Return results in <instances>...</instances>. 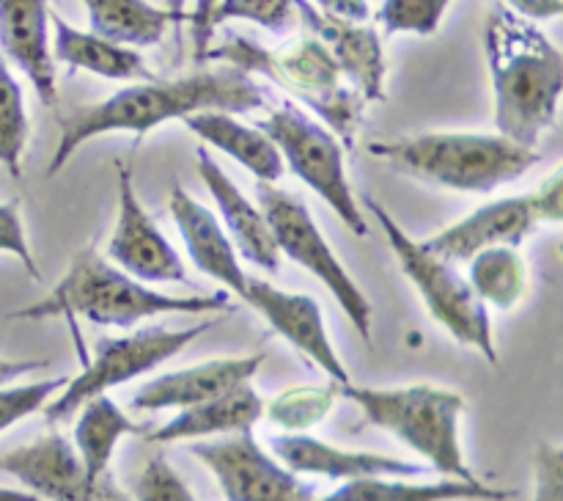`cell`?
Masks as SVG:
<instances>
[{"instance_id":"cell-14","label":"cell","mask_w":563,"mask_h":501,"mask_svg":"<svg viewBox=\"0 0 563 501\" xmlns=\"http://www.w3.org/2000/svg\"><path fill=\"white\" fill-rule=\"evenodd\" d=\"M119 218L108 240V259L143 284H190L179 251L170 246L146 207L132 179V163L119 160Z\"/></svg>"},{"instance_id":"cell-28","label":"cell","mask_w":563,"mask_h":501,"mask_svg":"<svg viewBox=\"0 0 563 501\" xmlns=\"http://www.w3.org/2000/svg\"><path fill=\"white\" fill-rule=\"evenodd\" d=\"M467 284L487 308L511 312L531 292V268L517 246H493L467 259Z\"/></svg>"},{"instance_id":"cell-22","label":"cell","mask_w":563,"mask_h":501,"mask_svg":"<svg viewBox=\"0 0 563 501\" xmlns=\"http://www.w3.org/2000/svg\"><path fill=\"white\" fill-rule=\"evenodd\" d=\"M258 418H264V396L251 383H242L212 400L179 407L174 418L143 435L148 444H181V440L190 444V440L247 433L256 427Z\"/></svg>"},{"instance_id":"cell-20","label":"cell","mask_w":563,"mask_h":501,"mask_svg":"<svg viewBox=\"0 0 563 501\" xmlns=\"http://www.w3.org/2000/svg\"><path fill=\"white\" fill-rule=\"evenodd\" d=\"M168 209L176 229H179L181 242H185L187 253H190L192 264L203 275L223 284V290L229 295L240 297L245 292L247 273L242 270L240 253H236L234 242H231L229 231L223 229L218 215L207 204L192 198L179 182H174V187H170Z\"/></svg>"},{"instance_id":"cell-3","label":"cell","mask_w":563,"mask_h":501,"mask_svg":"<svg viewBox=\"0 0 563 501\" xmlns=\"http://www.w3.org/2000/svg\"><path fill=\"white\" fill-rule=\"evenodd\" d=\"M229 303V292H214V295L157 292L99 257L93 246H86L71 257L69 270L49 290L47 297L16 308L11 319H49L66 314V317H86L88 323L104 325V328H132L159 314L225 312Z\"/></svg>"},{"instance_id":"cell-30","label":"cell","mask_w":563,"mask_h":501,"mask_svg":"<svg viewBox=\"0 0 563 501\" xmlns=\"http://www.w3.org/2000/svg\"><path fill=\"white\" fill-rule=\"evenodd\" d=\"M27 138H31V119H27L25 94L11 72V64H5L0 55V165L14 179L22 176Z\"/></svg>"},{"instance_id":"cell-19","label":"cell","mask_w":563,"mask_h":501,"mask_svg":"<svg viewBox=\"0 0 563 501\" xmlns=\"http://www.w3.org/2000/svg\"><path fill=\"white\" fill-rule=\"evenodd\" d=\"M47 0H0V50L5 64H14L36 88L38 102H58V77L49 47Z\"/></svg>"},{"instance_id":"cell-10","label":"cell","mask_w":563,"mask_h":501,"mask_svg":"<svg viewBox=\"0 0 563 501\" xmlns=\"http://www.w3.org/2000/svg\"><path fill=\"white\" fill-rule=\"evenodd\" d=\"M214 328L212 323H196L190 328H146L135 330L130 336H102L93 345L91 358L86 361L77 378L66 380L64 389L44 405V418L49 424L69 422L82 402L91 396L108 394L115 385H124L130 380L143 378L154 372L159 363L174 358L176 352L185 350L190 341Z\"/></svg>"},{"instance_id":"cell-7","label":"cell","mask_w":563,"mask_h":501,"mask_svg":"<svg viewBox=\"0 0 563 501\" xmlns=\"http://www.w3.org/2000/svg\"><path fill=\"white\" fill-rule=\"evenodd\" d=\"M361 207H366L368 213H372V218L383 226L385 240H388L401 273H405L407 279H410V284L418 290L427 312L432 314L460 345L473 347L476 352H482L489 363H498L489 308L478 301L465 275L456 270V264L445 262L443 257L429 251L421 240H412V237L401 229L399 220H396L372 193H366V196L361 198Z\"/></svg>"},{"instance_id":"cell-6","label":"cell","mask_w":563,"mask_h":501,"mask_svg":"<svg viewBox=\"0 0 563 501\" xmlns=\"http://www.w3.org/2000/svg\"><path fill=\"white\" fill-rule=\"evenodd\" d=\"M341 396L355 402L372 427L385 429L407 449L421 455L432 471L465 482L478 479L467 466L460 440V422L465 413L462 394L429 383L394 385V389L344 383Z\"/></svg>"},{"instance_id":"cell-35","label":"cell","mask_w":563,"mask_h":501,"mask_svg":"<svg viewBox=\"0 0 563 501\" xmlns=\"http://www.w3.org/2000/svg\"><path fill=\"white\" fill-rule=\"evenodd\" d=\"M531 501H563V449L559 444H548V440L537 444Z\"/></svg>"},{"instance_id":"cell-16","label":"cell","mask_w":563,"mask_h":501,"mask_svg":"<svg viewBox=\"0 0 563 501\" xmlns=\"http://www.w3.org/2000/svg\"><path fill=\"white\" fill-rule=\"evenodd\" d=\"M295 11L302 25L308 28V33L333 55L341 75L361 94L363 102H383L388 61H385L383 39H379L377 28H372L368 22H352L324 14L308 0H295Z\"/></svg>"},{"instance_id":"cell-29","label":"cell","mask_w":563,"mask_h":501,"mask_svg":"<svg viewBox=\"0 0 563 501\" xmlns=\"http://www.w3.org/2000/svg\"><path fill=\"white\" fill-rule=\"evenodd\" d=\"M341 396V385H295L280 391L273 400H264V416L284 433H308L313 424L324 422Z\"/></svg>"},{"instance_id":"cell-8","label":"cell","mask_w":563,"mask_h":501,"mask_svg":"<svg viewBox=\"0 0 563 501\" xmlns=\"http://www.w3.org/2000/svg\"><path fill=\"white\" fill-rule=\"evenodd\" d=\"M258 130L267 132L269 141L278 146L286 168L306 182L357 237L368 235L366 215L361 202L350 187L344 165V146L339 138L319 119L295 102H280L269 110L267 119L258 121Z\"/></svg>"},{"instance_id":"cell-11","label":"cell","mask_w":563,"mask_h":501,"mask_svg":"<svg viewBox=\"0 0 563 501\" xmlns=\"http://www.w3.org/2000/svg\"><path fill=\"white\" fill-rule=\"evenodd\" d=\"M563 220V171L555 168L537 190L522 196H506L473 209L456 224L421 240L445 262H467L473 253L493 246L520 248L542 224L559 226Z\"/></svg>"},{"instance_id":"cell-25","label":"cell","mask_w":563,"mask_h":501,"mask_svg":"<svg viewBox=\"0 0 563 501\" xmlns=\"http://www.w3.org/2000/svg\"><path fill=\"white\" fill-rule=\"evenodd\" d=\"M49 28H53V58L71 69H86L91 75L108 77V80L132 83L157 77L137 50L108 42L91 31H80L58 14L49 17Z\"/></svg>"},{"instance_id":"cell-36","label":"cell","mask_w":563,"mask_h":501,"mask_svg":"<svg viewBox=\"0 0 563 501\" xmlns=\"http://www.w3.org/2000/svg\"><path fill=\"white\" fill-rule=\"evenodd\" d=\"M0 251L11 253V257L20 259V262L25 264L27 275L36 281H42V273H38V268H36V259H33L31 246H27V235H25V226H22L20 204L16 202L0 204Z\"/></svg>"},{"instance_id":"cell-4","label":"cell","mask_w":563,"mask_h":501,"mask_svg":"<svg viewBox=\"0 0 563 501\" xmlns=\"http://www.w3.org/2000/svg\"><path fill=\"white\" fill-rule=\"evenodd\" d=\"M203 61H220L247 75L267 77L289 97L300 99L339 138L341 146L355 149L363 121V97L346 86L333 55L313 36L291 39L273 50L242 33H231L220 44L209 47Z\"/></svg>"},{"instance_id":"cell-33","label":"cell","mask_w":563,"mask_h":501,"mask_svg":"<svg viewBox=\"0 0 563 501\" xmlns=\"http://www.w3.org/2000/svg\"><path fill=\"white\" fill-rule=\"evenodd\" d=\"M69 378L31 380V383H5L0 385V433L14 427L22 418L44 411L49 400L58 394Z\"/></svg>"},{"instance_id":"cell-39","label":"cell","mask_w":563,"mask_h":501,"mask_svg":"<svg viewBox=\"0 0 563 501\" xmlns=\"http://www.w3.org/2000/svg\"><path fill=\"white\" fill-rule=\"evenodd\" d=\"M506 9H511L515 14L526 17V20H555L563 11V0H506Z\"/></svg>"},{"instance_id":"cell-26","label":"cell","mask_w":563,"mask_h":501,"mask_svg":"<svg viewBox=\"0 0 563 501\" xmlns=\"http://www.w3.org/2000/svg\"><path fill=\"white\" fill-rule=\"evenodd\" d=\"M75 451L82 462V471H86L88 482L102 484L108 482L113 473H110V460L115 455V446L121 444V438L135 433H146L141 424L132 422L124 411L119 407V402L110 400L108 394L91 396L88 402H82L80 411L75 413Z\"/></svg>"},{"instance_id":"cell-37","label":"cell","mask_w":563,"mask_h":501,"mask_svg":"<svg viewBox=\"0 0 563 501\" xmlns=\"http://www.w3.org/2000/svg\"><path fill=\"white\" fill-rule=\"evenodd\" d=\"M218 0H196L192 6V14H187L190 22V36H192V55H196L198 64H203L207 58V50L212 47V25H209V17H212Z\"/></svg>"},{"instance_id":"cell-24","label":"cell","mask_w":563,"mask_h":501,"mask_svg":"<svg viewBox=\"0 0 563 501\" xmlns=\"http://www.w3.org/2000/svg\"><path fill=\"white\" fill-rule=\"evenodd\" d=\"M511 490L493 488L482 479L443 477L434 482H416V477H363L350 479L319 501H509Z\"/></svg>"},{"instance_id":"cell-9","label":"cell","mask_w":563,"mask_h":501,"mask_svg":"<svg viewBox=\"0 0 563 501\" xmlns=\"http://www.w3.org/2000/svg\"><path fill=\"white\" fill-rule=\"evenodd\" d=\"M256 202L262 207L264 218H267V226L273 231V240L278 246L280 257H289L291 262L306 268L313 279L322 281L341 306V312L346 314L352 328L363 339L372 341V301L361 290V284L352 279L344 262L335 257L328 237L322 235L306 202L291 196L289 190H280L278 185H264V182H258L256 187Z\"/></svg>"},{"instance_id":"cell-32","label":"cell","mask_w":563,"mask_h":501,"mask_svg":"<svg viewBox=\"0 0 563 501\" xmlns=\"http://www.w3.org/2000/svg\"><path fill=\"white\" fill-rule=\"evenodd\" d=\"M295 17V0H218L212 17H209V25H212V31H218L223 22L247 20L267 28V31L280 33L291 28Z\"/></svg>"},{"instance_id":"cell-23","label":"cell","mask_w":563,"mask_h":501,"mask_svg":"<svg viewBox=\"0 0 563 501\" xmlns=\"http://www.w3.org/2000/svg\"><path fill=\"white\" fill-rule=\"evenodd\" d=\"M185 127L203 143L236 160L245 171H251L264 185H275L284 176L286 165L280 160L278 146L269 141L267 132L253 124H242L234 113L225 110H201L185 119Z\"/></svg>"},{"instance_id":"cell-27","label":"cell","mask_w":563,"mask_h":501,"mask_svg":"<svg viewBox=\"0 0 563 501\" xmlns=\"http://www.w3.org/2000/svg\"><path fill=\"white\" fill-rule=\"evenodd\" d=\"M88 9L91 33L124 47H152L159 44L170 25H181L168 9L148 0H82Z\"/></svg>"},{"instance_id":"cell-31","label":"cell","mask_w":563,"mask_h":501,"mask_svg":"<svg viewBox=\"0 0 563 501\" xmlns=\"http://www.w3.org/2000/svg\"><path fill=\"white\" fill-rule=\"evenodd\" d=\"M451 3L454 0H383L377 22L385 36H396V33L432 36L438 33Z\"/></svg>"},{"instance_id":"cell-5","label":"cell","mask_w":563,"mask_h":501,"mask_svg":"<svg viewBox=\"0 0 563 501\" xmlns=\"http://www.w3.org/2000/svg\"><path fill=\"white\" fill-rule=\"evenodd\" d=\"M368 154L401 174L460 193H493L539 163L537 149L500 132H418L368 143Z\"/></svg>"},{"instance_id":"cell-15","label":"cell","mask_w":563,"mask_h":501,"mask_svg":"<svg viewBox=\"0 0 563 501\" xmlns=\"http://www.w3.org/2000/svg\"><path fill=\"white\" fill-rule=\"evenodd\" d=\"M240 301L256 308L280 339H286L308 361L317 363L333 383H352L350 372L344 367V358L339 356V350H335L328 336L322 306L311 295L280 290V286L269 284V281L247 275L245 292L240 295Z\"/></svg>"},{"instance_id":"cell-12","label":"cell","mask_w":563,"mask_h":501,"mask_svg":"<svg viewBox=\"0 0 563 501\" xmlns=\"http://www.w3.org/2000/svg\"><path fill=\"white\" fill-rule=\"evenodd\" d=\"M190 455L218 479L225 501H317L313 484L264 449L253 429L192 440Z\"/></svg>"},{"instance_id":"cell-34","label":"cell","mask_w":563,"mask_h":501,"mask_svg":"<svg viewBox=\"0 0 563 501\" xmlns=\"http://www.w3.org/2000/svg\"><path fill=\"white\" fill-rule=\"evenodd\" d=\"M135 501H196L185 479L163 455H154L135 479Z\"/></svg>"},{"instance_id":"cell-13","label":"cell","mask_w":563,"mask_h":501,"mask_svg":"<svg viewBox=\"0 0 563 501\" xmlns=\"http://www.w3.org/2000/svg\"><path fill=\"white\" fill-rule=\"evenodd\" d=\"M0 471L42 501H132L113 477L102 484L88 482L75 444L58 429L3 451Z\"/></svg>"},{"instance_id":"cell-41","label":"cell","mask_w":563,"mask_h":501,"mask_svg":"<svg viewBox=\"0 0 563 501\" xmlns=\"http://www.w3.org/2000/svg\"><path fill=\"white\" fill-rule=\"evenodd\" d=\"M0 501H42V499L33 495L31 490L25 488H5V484H0Z\"/></svg>"},{"instance_id":"cell-2","label":"cell","mask_w":563,"mask_h":501,"mask_svg":"<svg viewBox=\"0 0 563 501\" xmlns=\"http://www.w3.org/2000/svg\"><path fill=\"white\" fill-rule=\"evenodd\" d=\"M484 53L493 77L495 127L500 135L537 149L539 138L559 121L561 50L531 20L495 6L484 25Z\"/></svg>"},{"instance_id":"cell-40","label":"cell","mask_w":563,"mask_h":501,"mask_svg":"<svg viewBox=\"0 0 563 501\" xmlns=\"http://www.w3.org/2000/svg\"><path fill=\"white\" fill-rule=\"evenodd\" d=\"M49 361H36V358H0V385L11 383V380H20L25 374L38 372V369H47Z\"/></svg>"},{"instance_id":"cell-17","label":"cell","mask_w":563,"mask_h":501,"mask_svg":"<svg viewBox=\"0 0 563 501\" xmlns=\"http://www.w3.org/2000/svg\"><path fill=\"white\" fill-rule=\"evenodd\" d=\"M273 455L300 477H324L350 482L363 477H421L427 466L401 460V457L377 455V451L341 449L311 433H280L269 440Z\"/></svg>"},{"instance_id":"cell-1","label":"cell","mask_w":563,"mask_h":501,"mask_svg":"<svg viewBox=\"0 0 563 501\" xmlns=\"http://www.w3.org/2000/svg\"><path fill=\"white\" fill-rule=\"evenodd\" d=\"M267 105L264 88L253 75L223 66L214 72L174 77V80H137L99 102L80 105L58 119L60 135L49 157L47 176H55L71 154L91 138L104 132H132L143 138L165 121H185L201 110L225 113H256Z\"/></svg>"},{"instance_id":"cell-42","label":"cell","mask_w":563,"mask_h":501,"mask_svg":"<svg viewBox=\"0 0 563 501\" xmlns=\"http://www.w3.org/2000/svg\"><path fill=\"white\" fill-rule=\"evenodd\" d=\"M185 6H187V0H165V9H168L170 14H176V17H179L181 22H187Z\"/></svg>"},{"instance_id":"cell-18","label":"cell","mask_w":563,"mask_h":501,"mask_svg":"<svg viewBox=\"0 0 563 501\" xmlns=\"http://www.w3.org/2000/svg\"><path fill=\"white\" fill-rule=\"evenodd\" d=\"M267 352L236 358H209V361L192 363V367L174 369V372L157 374L154 380L143 383L132 394L130 405L135 411H179V407L198 405L203 400L225 394L242 383H251L262 369Z\"/></svg>"},{"instance_id":"cell-21","label":"cell","mask_w":563,"mask_h":501,"mask_svg":"<svg viewBox=\"0 0 563 501\" xmlns=\"http://www.w3.org/2000/svg\"><path fill=\"white\" fill-rule=\"evenodd\" d=\"M196 160L198 174H201L212 202L218 204L220 224L229 231L236 253L245 257L251 264H256L258 270L275 273V270L280 268V251L278 246H275L273 231H269L262 207L253 204L251 198L236 187V182L220 168V163L207 152V149L198 146Z\"/></svg>"},{"instance_id":"cell-38","label":"cell","mask_w":563,"mask_h":501,"mask_svg":"<svg viewBox=\"0 0 563 501\" xmlns=\"http://www.w3.org/2000/svg\"><path fill=\"white\" fill-rule=\"evenodd\" d=\"M308 3H313L319 11H324V14L341 17V20L368 22V17H372L368 0H308Z\"/></svg>"}]
</instances>
